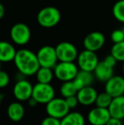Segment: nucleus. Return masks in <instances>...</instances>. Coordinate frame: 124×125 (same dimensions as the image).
<instances>
[{
    "label": "nucleus",
    "instance_id": "f257e3e1",
    "mask_svg": "<svg viewBox=\"0 0 124 125\" xmlns=\"http://www.w3.org/2000/svg\"><path fill=\"white\" fill-rule=\"evenodd\" d=\"M14 63L19 73L25 77L36 75L39 68L41 67L37 57V54L27 49L17 50Z\"/></svg>",
    "mask_w": 124,
    "mask_h": 125
},
{
    "label": "nucleus",
    "instance_id": "f03ea898",
    "mask_svg": "<svg viewBox=\"0 0 124 125\" xmlns=\"http://www.w3.org/2000/svg\"><path fill=\"white\" fill-rule=\"evenodd\" d=\"M61 14L57 8L48 6L43 8L37 15L38 24L44 28H52L57 26L60 21Z\"/></svg>",
    "mask_w": 124,
    "mask_h": 125
},
{
    "label": "nucleus",
    "instance_id": "7ed1b4c3",
    "mask_svg": "<svg viewBox=\"0 0 124 125\" xmlns=\"http://www.w3.org/2000/svg\"><path fill=\"white\" fill-rule=\"evenodd\" d=\"M78 72L79 68L74 62H59L54 68L55 77L62 83L73 81Z\"/></svg>",
    "mask_w": 124,
    "mask_h": 125
},
{
    "label": "nucleus",
    "instance_id": "20e7f679",
    "mask_svg": "<svg viewBox=\"0 0 124 125\" xmlns=\"http://www.w3.org/2000/svg\"><path fill=\"white\" fill-rule=\"evenodd\" d=\"M37 57L41 67L54 69L59 63L55 47L50 45H45L40 48L37 52Z\"/></svg>",
    "mask_w": 124,
    "mask_h": 125
},
{
    "label": "nucleus",
    "instance_id": "39448f33",
    "mask_svg": "<svg viewBox=\"0 0 124 125\" xmlns=\"http://www.w3.org/2000/svg\"><path fill=\"white\" fill-rule=\"evenodd\" d=\"M46 112L48 116L61 120L68 113H70L69 106L64 98L55 97L46 105Z\"/></svg>",
    "mask_w": 124,
    "mask_h": 125
},
{
    "label": "nucleus",
    "instance_id": "423d86ee",
    "mask_svg": "<svg viewBox=\"0 0 124 125\" xmlns=\"http://www.w3.org/2000/svg\"><path fill=\"white\" fill-rule=\"evenodd\" d=\"M38 104H47L55 98V90L50 83H36L33 86L32 97Z\"/></svg>",
    "mask_w": 124,
    "mask_h": 125
},
{
    "label": "nucleus",
    "instance_id": "0eeeda50",
    "mask_svg": "<svg viewBox=\"0 0 124 125\" xmlns=\"http://www.w3.org/2000/svg\"><path fill=\"white\" fill-rule=\"evenodd\" d=\"M99 61L95 52L84 50L79 53L76 59V65L81 71L94 73Z\"/></svg>",
    "mask_w": 124,
    "mask_h": 125
},
{
    "label": "nucleus",
    "instance_id": "6e6552de",
    "mask_svg": "<svg viewBox=\"0 0 124 125\" xmlns=\"http://www.w3.org/2000/svg\"><path fill=\"white\" fill-rule=\"evenodd\" d=\"M57 57L60 62H74L78 57L77 49L69 42H61L55 46Z\"/></svg>",
    "mask_w": 124,
    "mask_h": 125
},
{
    "label": "nucleus",
    "instance_id": "1a4fd4ad",
    "mask_svg": "<svg viewBox=\"0 0 124 125\" xmlns=\"http://www.w3.org/2000/svg\"><path fill=\"white\" fill-rule=\"evenodd\" d=\"M10 38L17 45H26L31 39V30L24 23L15 24L10 29Z\"/></svg>",
    "mask_w": 124,
    "mask_h": 125
},
{
    "label": "nucleus",
    "instance_id": "9d476101",
    "mask_svg": "<svg viewBox=\"0 0 124 125\" xmlns=\"http://www.w3.org/2000/svg\"><path fill=\"white\" fill-rule=\"evenodd\" d=\"M33 86L28 80L23 78L18 80L13 88V94L18 101H28L32 97Z\"/></svg>",
    "mask_w": 124,
    "mask_h": 125
},
{
    "label": "nucleus",
    "instance_id": "9b49d317",
    "mask_svg": "<svg viewBox=\"0 0 124 125\" xmlns=\"http://www.w3.org/2000/svg\"><path fill=\"white\" fill-rule=\"evenodd\" d=\"M105 91L112 98L124 95V77L113 76L105 83Z\"/></svg>",
    "mask_w": 124,
    "mask_h": 125
},
{
    "label": "nucleus",
    "instance_id": "f8f14e48",
    "mask_svg": "<svg viewBox=\"0 0 124 125\" xmlns=\"http://www.w3.org/2000/svg\"><path fill=\"white\" fill-rule=\"evenodd\" d=\"M105 43V38L100 31H92L83 39V46L87 50L95 52L99 50Z\"/></svg>",
    "mask_w": 124,
    "mask_h": 125
},
{
    "label": "nucleus",
    "instance_id": "ddd939ff",
    "mask_svg": "<svg viewBox=\"0 0 124 125\" xmlns=\"http://www.w3.org/2000/svg\"><path fill=\"white\" fill-rule=\"evenodd\" d=\"M87 118L91 125H105L111 116L108 109L95 106L88 112Z\"/></svg>",
    "mask_w": 124,
    "mask_h": 125
},
{
    "label": "nucleus",
    "instance_id": "4468645a",
    "mask_svg": "<svg viewBox=\"0 0 124 125\" xmlns=\"http://www.w3.org/2000/svg\"><path fill=\"white\" fill-rule=\"evenodd\" d=\"M98 92L93 86L85 87L80 89L76 94L79 104L84 106H89L95 104L96 99L98 97Z\"/></svg>",
    "mask_w": 124,
    "mask_h": 125
},
{
    "label": "nucleus",
    "instance_id": "2eb2a0df",
    "mask_svg": "<svg viewBox=\"0 0 124 125\" xmlns=\"http://www.w3.org/2000/svg\"><path fill=\"white\" fill-rule=\"evenodd\" d=\"M94 77L99 82L105 83L108 80L111 78L114 75V67L107 65L104 61H99L97 67L94 72Z\"/></svg>",
    "mask_w": 124,
    "mask_h": 125
},
{
    "label": "nucleus",
    "instance_id": "dca6fc26",
    "mask_svg": "<svg viewBox=\"0 0 124 125\" xmlns=\"http://www.w3.org/2000/svg\"><path fill=\"white\" fill-rule=\"evenodd\" d=\"M94 78H95V77H94V73L79 70L76 78L73 80V83H74L77 90L79 91L80 89H83V88L93 85Z\"/></svg>",
    "mask_w": 124,
    "mask_h": 125
},
{
    "label": "nucleus",
    "instance_id": "f3484780",
    "mask_svg": "<svg viewBox=\"0 0 124 125\" xmlns=\"http://www.w3.org/2000/svg\"><path fill=\"white\" fill-rule=\"evenodd\" d=\"M17 50L9 42L3 41L0 43V61L1 62H10L15 61Z\"/></svg>",
    "mask_w": 124,
    "mask_h": 125
},
{
    "label": "nucleus",
    "instance_id": "a211bd4d",
    "mask_svg": "<svg viewBox=\"0 0 124 125\" xmlns=\"http://www.w3.org/2000/svg\"><path fill=\"white\" fill-rule=\"evenodd\" d=\"M9 118L13 122H20L25 116V108L21 102L14 101L10 103L7 109Z\"/></svg>",
    "mask_w": 124,
    "mask_h": 125
},
{
    "label": "nucleus",
    "instance_id": "6ab92c4d",
    "mask_svg": "<svg viewBox=\"0 0 124 125\" xmlns=\"http://www.w3.org/2000/svg\"><path fill=\"white\" fill-rule=\"evenodd\" d=\"M108 110L111 117L120 120L124 119V95L113 98Z\"/></svg>",
    "mask_w": 124,
    "mask_h": 125
},
{
    "label": "nucleus",
    "instance_id": "aec40b11",
    "mask_svg": "<svg viewBox=\"0 0 124 125\" xmlns=\"http://www.w3.org/2000/svg\"><path fill=\"white\" fill-rule=\"evenodd\" d=\"M84 116L78 112H70L61 119V125H85Z\"/></svg>",
    "mask_w": 124,
    "mask_h": 125
},
{
    "label": "nucleus",
    "instance_id": "412c9836",
    "mask_svg": "<svg viewBox=\"0 0 124 125\" xmlns=\"http://www.w3.org/2000/svg\"><path fill=\"white\" fill-rule=\"evenodd\" d=\"M54 73L53 69L46 67H40L38 73H36V78L38 83H50L54 78Z\"/></svg>",
    "mask_w": 124,
    "mask_h": 125
},
{
    "label": "nucleus",
    "instance_id": "4be33fe9",
    "mask_svg": "<svg viewBox=\"0 0 124 125\" xmlns=\"http://www.w3.org/2000/svg\"><path fill=\"white\" fill-rule=\"evenodd\" d=\"M78 90L75 86L73 81H69V82L62 83V84L60 87V93L61 94L62 98L66 99L71 96L76 95Z\"/></svg>",
    "mask_w": 124,
    "mask_h": 125
},
{
    "label": "nucleus",
    "instance_id": "5701e85b",
    "mask_svg": "<svg viewBox=\"0 0 124 125\" xmlns=\"http://www.w3.org/2000/svg\"><path fill=\"white\" fill-rule=\"evenodd\" d=\"M112 100L113 98L109 94H107L105 91H104V92L99 93L98 94V97L95 101V105L97 107H100V108L108 109L111 105Z\"/></svg>",
    "mask_w": 124,
    "mask_h": 125
},
{
    "label": "nucleus",
    "instance_id": "b1692460",
    "mask_svg": "<svg viewBox=\"0 0 124 125\" xmlns=\"http://www.w3.org/2000/svg\"><path fill=\"white\" fill-rule=\"evenodd\" d=\"M111 54L117 61L124 63V42L114 43L111 47Z\"/></svg>",
    "mask_w": 124,
    "mask_h": 125
},
{
    "label": "nucleus",
    "instance_id": "393cba45",
    "mask_svg": "<svg viewBox=\"0 0 124 125\" xmlns=\"http://www.w3.org/2000/svg\"><path fill=\"white\" fill-rule=\"evenodd\" d=\"M112 13L116 20L124 23V0H118L114 4Z\"/></svg>",
    "mask_w": 124,
    "mask_h": 125
},
{
    "label": "nucleus",
    "instance_id": "a878e982",
    "mask_svg": "<svg viewBox=\"0 0 124 125\" xmlns=\"http://www.w3.org/2000/svg\"><path fill=\"white\" fill-rule=\"evenodd\" d=\"M111 41L114 43H118L124 42V31L123 29H116L112 31L111 35Z\"/></svg>",
    "mask_w": 124,
    "mask_h": 125
},
{
    "label": "nucleus",
    "instance_id": "bb28decb",
    "mask_svg": "<svg viewBox=\"0 0 124 125\" xmlns=\"http://www.w3.org/2000/svg\"><path fill=\"white\" fill-rule=\"evenodd\" d=\"M10 76L8 73L4 71H1L0 72V88L3 89V88L7 87L10 83Z\"/></svg>",
    "mask_w": 124,
    "mask_h": 125
},
{
    "label": "nucleus",
    "instance_id": "cd10ccee",
    "mask_svg": "<svg viewBox=\"0 0 124 125\" xmlns=\"http://www.w3.org/2000/svg\"><path fill=\"white\" fill-rule=\"evenodd\" d=\"M41 125H61V120L48 116L42 120Z\"/></svg>",
    "mask_w": 124,
    "mask_h": 125
},
{
    "label": "nucleus",
    "instance_id": "c85d7f7f",
    "mask_svg": "<svg viewBox=\"0 0 124 125\" xmlns=\"http://www.w3.org/2000/svg\"><path fill=\"white\" fill-rule=\"evenodd\" d=\"M65 100H66V104H67V105L69 106L70 109L76 108L78 105V104H79V101H78V99H77V97H76V95L71 96V97H68Z\"/></svg>",
    "mask_w": 124,
    "mask_h": 125
},
{
    "label": "nucleus",
    "instance_id": "c756f323",
    "mask_svg": "<svg viewBox=\"0 0 124 125\" xmlns=\"http://www.w3.org/2000/svg\"><path fill=\"white\" fill-rule=\"evenodd\" d=\"M103 61H104L107 65L112 66V67H115V66L116 65V62H117V61H116V60L115 59V58L113 57L111 54H109V55H107L104 60H103Z\"/></svg>",
    "mask_w": 124,
    "mask_h": 125
},
{
    "label": "nucleus",
    "instance_id": "7c9ffc66",
    "mask_svg": "<svg viewBox=\"0 0 124 125\" xmlns=\"http://www.w3.org/2000/svg\"><path fill=\"white\" fill-rule=\"evenodd\" d=\"M105 125H123V124L122 120L114 118V117H111Z\"/></svg>",
    "mask_w": 124,
    "mask_h": 125
},
{
    "label": "nucleus",
    "instance_id": "2f4dec72",
    "mask_svg": "<svg viewBox=\"0 0 124 125\" xmlns=\"http://www.w3.org/2000/svg\"><path fill=\"white\" fill-rule=\"evenodd\" d=\"M28 103H29V105H30V106H36V105L38 104L36 100L33 99V98H31V99L28 100Z\"/></svg>",
    "mask_w": 124,
    "mask_h": 125
},
{
    "label": "nucleus",
    "instance_id": "473e14b6",
    "mask_svg": "<svg viewBox=\"0 0 124 125\" xmlns=\"http://www.w3.org/2000/svg\"><path fill=\"white\" fill-rule=\"evenodd\" d=\"M3 15H4V7H3V5L0 4V19H2L3 17Z\"/></svg>",
    "mask_w": 124,
    "mask_h": 125
},
{
    "label": "nucleus",
    "instance_id": "72a5a7b5",
    "mask_svg": "<svg viewBox=\"0 0 124 125\" xmlns=\"http://www.w3.org/2000/svg\"><path fill=\"white\" fill-rule=\"evenodd\" d=\"M123 77H124V63H123Z\"/></svg>",
    "mask_w": 124,
    "mask_h": 125
},
{
    "label": "nucleus",
    "instance_id": "f704fd0d",
    "mask_svg": "<svg viewBox=\"0 0 124 125\" xmlns=\"http://www.w3.org/2000/svg\"><path fill=\"white\" fill-rule=\"evenodd\" d=\"M123 31H124V26H123Z\"/></svg>",
    "mask_w": 124,
    "mask_h": 125
}]
</instances>
